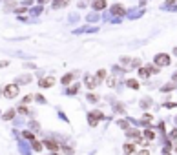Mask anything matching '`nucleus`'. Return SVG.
<instances>
[{"mask_svg": "<svg viewBox=\"0 0 177 155\" xmlns=\"http://www.w3.org/2000/svg\"><path fill=\"white\" fill-rule=\"evenodd\" d=\"M146 71H148V75H152V73H157L159 68H157V66H148V68H146Z\"/></svg>", "mask_w": 177, "mask_h": 155, "instance_id": "obj_9", "label": "nucleus"}, {"mask_svg": "<svg viewBox=\"0 0 177 155\" xmlns=\"http://www.w3.org/2000/svg\"><path fill=\"white\" fill-rule=\"evenodd\" d=\"M155 64L157 66H168L170 64V57L166 53H159L157 57H155Z\"/></svg>", "mask_w": 177, "mask_h": 155, "instance_id": "obj_2", "label": "nucleus"}, {"mask_svg": "<svg viewBox=\"0 0 177 155\" xmlns=\"http://www.w3.org/2000/svg\"><path fill=\"white\" fill-rule=\"evenodd\" d=\"M53 155H57V153H53Z\"/></svg>", "mask_w": 177, "mask_h": 155, "instance_id": "obj_22", "label": "nucleus"}, {"mask_svg": "<svg viewBox=\"0 0 177 155\" xmlns=\"http://www.w3.org/2000/svg\"><path fill=\"white\" fill-rule=\"evenodd\" d=\"M111 13H115V15H124V7H122V6H113V7H111Z\"/></svg>", "mask_w": 177, "mask_h": 155, "instance_id": "obj_7", "label": "nucleus"}, {"mask_svg": "<svg viewBox=\"0 0 177 155\" xmlns=\"http://www.w3.org/2000/svg\"><path fill=\"white\" fill-rule=\"evenodd\" d=\"M24 137H26V139H29V141H35V135H33L31 131H24Z\"/></svg>", "mask_w": 177, "mask_h": 155, "instance_id": "obj_12", "label": "nucleus"}, {"mask_svg": "<svg viewBox=\"0 0 177 155\" xmlns=\"http://www.w3.org/2000/svg\"><path fill=\"white\" fill-rule=\"evenodd\" d=\"M17 95H18V86H17V84H9V86L4 88V97H7V99H15Z\"/></svg>", "mask_w": 177, "mask_h": 155, "instance_id": "obj_1", "label": "nucleus"}, {"mask_svg": "<svg viewBox=\"0 0 177 155\" xmlns=\"http://www.w3.org/2000/svg\"><path fill=\"white\" fill-rule=\"evenodd\" d=\"M173 89V84H170V86H164V89L163 91H172Z\"/></svg>", "mask_w": 177, "mask_h": 155, "instance_id": "obj_19", "label": "nucleus"}, {"mask_svg": "<svg viewBox=\"0 0 177 155\" xmlns=\"http://www.w3.org/2000/svg\"><path fill=\"white\" fill-rule=\"evenodd\" d=\"M44 144H46V148H48L49 151H53V153H55L57 150H59V144H57L55 141H46Z\"/></svg>", "mask_w": 177, "mask_h": 155, "instance_id": "obj_3", "label": "nucleus"}, {"mask_svg": "<svg viewBox=\"0 0 177 155\" xmlns=\"http://www.w3.org/2000/svg\"><path fill=\"white\" fill-rule=\"evenodd\" d=\"M53 84H55V79H53V77H48V79H42V80H40V86H42V88L53 86Z\"/></svg>", "mask_w": 177, "mask_h": 155, "instance_id": "obj_5", "label": "nucleus"}, {"mask_svg": "<svg viewBox=\"0 0 177 155\" xmlns=\"http://www.w3.org/2000/svg\"><path fill=\"white\" fill-rule=\"evenodd\" d=\"M2 66H7V60H4V62H0V68Z\"/></svg>", "mask_w": 177, "mask_h": 155, "instance_id": "obj_21", "label": "nucleus"}, {"mask_svg": "<svg viewBox=\"0 0 177 155\" xmlns=\"http://www.w3.org/2000/svg\"><path fill=\"white\" fill-rule=\"evenodd\" d=\"M139 155H150V153H148V151H146V150H142V151H141V153H139Z\"/></svg>", "mask_w": 177, "mask_h": 155, "instance_id": "obj_20", "label": "nucleus"}, {"mask_svg": "<svg viewBox=\"0 0 177 155\" xmlns=\"http://www.w3.org/2000/svg\"><path fill=\"white\" fill-rule=\"evenodd\" d=\"M71 79H73V75H64V77H62V82H64V84H68Z\"/></svg>", "mask_w": 177, "mask_h": 155, "instance_id": "obj_14", "label": "nucleus"}, {"mask_svg": "<svg viewBox=\"0 0 177 155\" xmlns=\"http://www.w3.org/2000/svg\"><path fill=\"white\" fill-rule=\"evenodd\" d=\"M146 137H148V139H153L155 133H153V131H146Z\"/></svg>", "mask_w": 177, "mask_h": 155, "instance_id": "obj_17", "label": "nucleus"}, {"mask_svg": "<svg viewBox=\"0 0 177 155\" xmlns=\"http://www.w3.org/2000/svg\"><path fill=\"white\" fill-rule=\"evenodd\" d=\"M104 77H106V71H104V69H100L99 73H97V79H104Z\"/></svg>", "mask_w": 177, "mask_h": 155, "instance_id": "obj_16", "label": "nucleus"}, {"mask_svg": "<svg viewBox=\"0 0 177 155\" xmlns=\"http://www.w3.org/2000/svg\"><path fill=\"white\" fill-rule=\"evenodd\" d=\"M13 115H15V111H13V110H9V111L6 113V115H4V119H7V120H9V119H13Z\"/></svg>", "mask_w": 177, "mask_h": 155, "instance_id": "obj_13", "label": "nucleus"}, {"mask_svg": "<svg viewBox=\"0 0 177 155\" xmlns=\"http://www.w3.org/2000/svg\"><path fill=\"white\" fill-rule=\"evenodd\" d=\"M126 84H128L130 88H135V89H139V82H137V80H128Z\"/></svg>", "mask_w": 177, "mask_h": 155, "instance_id": "obj_10", "label": "nucleus"}, {"mask_svg": "<svg viewBox=\"0 0 177 155\" xmlns=\"http://www.w3.org/2000/svg\"><path fill=\"white\" fill-rule=\"evenodd\" d=\"M139 75H142V77H150L148 71H146V68H141V69H139Z\"/></svg>", "mask_w": 177, "mask_h": 155, "instance_id": "obj_15", "label": "nucleus"}, {"mask_svg": "<svg viewBox=\"0 0 177 155\" xmlns=\"http://www.w3.org/2000/svg\"><path fill=\"white\" fill-rule=\"evenodd\" d=\"M15 7V2H9V4H6V9H13Z\"/></svg>", "mask_w": 177, "mask_h": 155, "instance_id": "obj_18", "label": "nucleus"}, {"mask_svg": "<svg viewBox=\"0 0 177 155\" xmlns=\"http://www.w3.org/2000/svg\"><path fill=\"white\" fill-rule=\"evenodd\" d=\"M86 86H88L90 89H95V86H97V79H93L91 75H88V77H86Z\"/></svg>", "mask_w": 177, "mask_h": 155, "instance_id": "obj_4", "label": "nucleus"}, {"mask_svg": "<svg viewBox=\"0 0 177 155\" xmlns=\"http://www.w3.org/2000/svg\"><path fill=\"white\" fill-rule=\"evenodd\" d=\"M106 7V0H93V9H104Z\"/></svg>", "mask_w": 177, "mask_h": 155, "instance_id": "obj_6", "label": "nucleus"}, {"mask_svg": "<svg viewBox=\"0 0 177 155\" xmlns=\"http://www.w3.org/2000/svg\"><path fill=\"white\" fill-rule=\"evenodd\" d=\"M33 150H35V151H40V150H42V144H40L38 141H33Z\"/></svg>", "mask_w": 177, "mask_h": 155, "instance_id": "obj_11", "label": "nucleus"}, {"mask_svg": "<svg viewBox=\"0 0 177 155\" xmlns=\"http://www.w3.org/2000/svg\"><path fill=\"white\" fill-rule=\"evenodd\" d=\"M133 151H135V146H133V144H124V153L131 155Z\"/></svg>", "mask_w": 177, "mask_h": 155, "instance_id": "obj_8", "label": "nucleus"}]
</instances>
